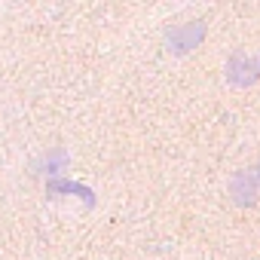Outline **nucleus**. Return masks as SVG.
Instances as JSON below:
<instances>
[{
	"label": "nucleus",
	"instance_id": "f257e3e1",
	"mask_svg": "<svg viewBox=\"0 0 260 260\" xmlns=\"http://www.w3.org/2000/svg\"><path fill=\"white\" fill-rule=\"evenodd\" d=\"M205 34H208L205 22H202V19H193V22L172 25V28L166 31V37H162V43H166V49H169L172 55H187V52H193V49L205 40Z\"/></svg>",
	"mask_w": 260,
	"mask_h": 260
},
{
	"label": "nucleus",
	"instance_id": "f03ea898",
	"mask_svg": "<svg viewBox=\"0 0 260 260\" xmlns=\"http://www.w3.org/2000/svg\"><path fill=\"white\" fill-rule=\"evenodd\" d=\"M260 80V55H251V52H233L226 58V83L236 86V89H245V86H254Z\"/></svg>",
	"mask_w": 260,
	"mask_h": 260
},
{
	"label": "nucleus",
	"instance_id": "7ed1b4c3",
	"mask_svg": "<svg viewBox=\"0 0 260 260\" xmlns=\"http://www.w3.org/2000/svg\"><path fill=\"white\" fill-rule=\"evenodd\" d=\"M257 181H254V175H251V169H239V172H233V178H230V196H233V202L239 205V208H254L257 205Z\"/></svg>",
	"mask_w": 260,
	"mask_h": 260
},
{
	"label": "nucleus",
	"instance_id": "20e7f679",
	"mask_svg": "<svg viewBox=\"0 0 260 260\" xmlns=\"http://www.w3.org/2000/svg\"><path fill=\"white\" fill-rule=\"evenodd\" d=\"M251 175H254V181H257V190H260V162H257V166L251 169Z\"/></svg>",
	"mask_w": 260,
	"mask_h": 260
}]
</instances>
